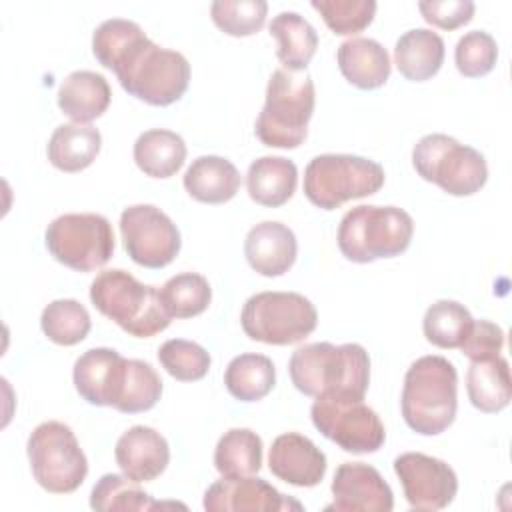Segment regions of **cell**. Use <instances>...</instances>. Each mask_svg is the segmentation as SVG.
Listing matches in <instances>:
<instances>
[{
	"label": "cell",
	"mask_w": 512,
	"mask_h": 512,
	"mask_svg": "<svg viewBox=\"0 0 512 512\" xmlns=\"http://www.w3.org/2000/svg\"><path fill=\"white\" fill-rule=\"evenodd\" d=\"M384 178V168L370 158L320 154L304 170V194L314 206L334 210L348 200L376 194Z\"/></svg>",
	"instance_id": "52a82bcc"
},
{
	"label": "cell",
	"mask_w": 512,
	"mask_h": 512,
	"mask_svg": "<svg viewBox=\"0 0 512 512\" xmlns=\"http://www.w3.org/2000/svg\"><path fill=\"white\" fill-rule=\"evenodd\" d=\"M108 80L92 70L70 72L58 88V108L78 124L100 118L110 106Z\"/></svg>",
	"instance_id": "44dd1931"
},
{
	"label": "cell",
	"mask_w": 512,
	"mask_h": 512,
	"mask_svg": "<svg viewBox=\"0 0 512 512\" xmlns=\"http://www.w3.org/2000/svg\"><path fill=\"white\" fill-rule=\"evenodd\" d=\"M412 164L420 178L452 196H470L488 180L484 156L448 134L422 136L412 150Z\"/></svg>",
	"instance_id": "ba28073f"
},
{
	"label": "cell",
	"mask_w": 512,
	"mask_h": 512,
	"mask_svg": "<svg viewBox=\"0 0 512 512\" xmlns=\"http://www.w3.org/2000/svg\"><path fill=\"white\" fill-rule=\"evenodd\" d=\"M298 242L294 232L274 220L252 226L244 240V256L252 270L262 276H282L296 262Z\"/></svg>",
	"instance_id": "d6986e66"
},
{
	"label": "cell",
	"mask_w": 512,
	"mask_h": 512,
	"mask_svg": "<svg viewBox=\"0 0 512 512\" xmlns=\"http://www.w3.org/2000/svg\"><path fill=\"white\" fill-rule=\"evenodd\" d=\"M102 146V136L98 128L90 124H60L46 146L48 160L54 168L62 172H80L88 168Z\"/></svg>",
	"instance_id": "d4e9b609"
},
{
	"label": "cell",
	"mask_w": 512,
	"mask_h": 512,
	"mask_svg": "<svg viewBox=\"0 0 512 512\" xmlns=\"http://www.w3.org/2000/svg\"><path fill=\"white\" fill-rule=\"evenodd\" d=\"M472 314L468 308L456 300H438L428 306L422 330L430 344L438 348H460L472 328Z\"/></svg>",
	"instance_id": "1f68e13d"
},
{
	"label": "cell",
	"mask_w": 512,
	"mask_h": 512,
	"mask_svg": "<svg viewBox=\"0 0 512 512\" xmlns=\"http://www.w3.org/2000/svg\"><path fill=\"white\" fill-rule=\"evenodd\" d=\"M240 322L248 338L288 346L314 332L318 312L314 304L298 292H258L244 302Z\"/></svg>",
	"instance_id": "9c48e42d"
},
{
	"label": "cell",
	"mask_w": 512,
	"mask_h": 512,
	"mask_svg": "<svg viewBox=\"0 0 512 512\" xmlns=\"http://www.w3.org/2000/svg\"><path fill=\"white\" fill-rule=\"evenodd\" d=\"M48 252L76 272L102 268L114 252V230L108 218L94 212L62 214L44 234Z\"/></svg>",
	"instance_id": "8fae6325"
},
{
	"label": "cell",
	"mask_w": 512,
	"mask_h": 512,
	"mask_svg": "<svg viewBox=\"0 0 512 512\" xmlns=\"http://www.w3.org/2000/svg\"><path fill=\"white\" fill-rule=\"evenodd\" d=\"M40 326L54 344L74 346L88 336L92 322L88 310L78 300L60 298L42 310Z\"/></svg>",
	"instance_id": "e575fe53"
},
{
	"label": "cell",
	"mask_w": 512,
	"mask_h": 512,
	"mask_svg": "<svg viewBox=\"0 0 512 512\" xmlns=\"http://www.w3.org/2000/svg\"><path fill=\"white\" fill-rule=\"evenodd\" d=\"M290 380L306 396L344 394L364 398L370 384V358L360 344L312 342L296 348L288 362Z\"/></svg>",
	"instance_id": "7a4b0ae2"
},
{
	"label": "cell",
	"mask_w": 512,
	"mask_h": 512,
	"mask_svg": "<svg viewBox=\"0 0 512 512\" xmlns=\"http://www.w3.org/2000/svg\"><path fill=\"white\" fill-rule=\"evenodd\" d=\"M278 40L276 56L288 70H304L318 48V34L314 26L298 12H280L268 26Z\"/></svg>",
	"instance_id": "83f0119b"
},
{
	"label": "cell",
	"mask_w": 512,
	"mask_h": 512,
	"mask_svg": "<svg viewBox=\"0 0 512 512\" xmlns=\"http://www.w3.org/2000/svg\"><path fill=\"white\" fill-rule=\"evenodd\" d=\"M186 192L204 204H224L232 200L240 188L236 166L222 156H198L184 172Z\"/></svg>",
	"instance_id": "7402d4cb"
},
{
	"label": "cell",
	"mask_w": 512,
	"mask_h": 512,
	"mask_svg": "<svg viewBox=\"0 0 512 512\" xmlns=\"http://www.w3.org/2000/svg\"><path fill=\"white\" fill-rule=\"evenodd\" d=\"M442 62L444 40L428 28H412L396 40L394 64L398 72L412 82L432 78L440 70Z\"/></svg>",
	"instance_id": "cb8c5ba5"
},
{
	"label": "cell",
	"mask_w": 512,
	"mask_h": 512,
	"mask_svg": "<svg viewBox=\"0 0 512 512\" xmlns=\"http://www.w3.org/2000/svg\"><path fill=\"white\" fill-rule=\"evenodd\" d=\"M214 466L224 478L254 476L262 468V440L250 428H230L214 450Z\"/></svg>",
	"instance_id": "4dcf8cb0"
},
{
	"label": "cell",
	"mask_w": 512,
	"mask_h": 512,
	"mask_svg": "<svg viewBox=\"0 0 512 512\" xmlns=\"http://www.w3.org/2000/svg\"><path fill=\"white\" fill-rule=\"evenodd\" d=\"M298 184L296 164L284 156H262L248 166L246 188L250 198L268 208L286 204Z\"/></svg>",
	"instance_id": "603a6c76"
},
{
	"label": "cell",
	"mask_w": 512,
	"mask_h": 512,
	"mask_svg": "<svg viewBox=\"0 0 512 512\" xmlns=\"http://www.w3.org/2000/svg\"><path fill=\"white\" fill-rule=\"evenodd\" d=\"M264 0H216L210 6L214 24L228 36H252L266 22Z\"/></svg>",
	"instance_id": "8d00e7d4"
},
{
	"label": "cell",
	"mask_w": 512,
	"mask_h": 512,
	"mask_svg": "<svg viewBox=\"0 0 512 512\" xmlns=\"http://www.w3.org/2000/svg\"><path fill=\"white\" fill-rule=\"evenodd\" d=\"M466 390L474 408L494 414L508 406L512 398V380L508 360L494 356L474 360L466 372Z\"/></svg>",
	"instance_id": "484cf974"
},
{
	"label": "cell",
	"mask_w": 512,
	"mask_h": 512,
	"mask_svg": "<svg viewBox=\"0 0 512 512\" xmlns=\"http://www.w3.org/2000/svg\"><path fill=\"white\" fill-rule=\"evenodd\" d=\"M312 8L334 34L342 36L362 32L376 14L374 0H312Z\"/></svg>",
	"instance_id": "74e56055"
},
{
	"label": "cell",
	"mask_w": 512,
	"mask_h": 512,
	"mask_svg": "<svg viewBox=\"0 0 512 512\" xmlns=\"http://www.w3.org/2000/svg\"><path fill=\"white\" fill-rule=\"evenodd\" d=\"M158 360L162 368L180 382H194L204 378L212 362L204 346L184 338L166 340L158 350Z\"/></svg>",
	"instance_id": "d590c367"
},
{
	"label": "cell",
	"mask_w": 512,
	"mask_h": 512,
	"mask_svg": "<svg viewBox=\"0 0 512 512\" xmlns=\"http://www.w3.org/2000/svg\"><path fill=\"white\" fill-rule=\"evenodd\" d=\"M114 456L122 474L136 482H152L166 470L170 448L160 432L138 424L118 438Z\"/></svg>",
	"instance_id": "ac0fdd59"
},
{
	"label": "cell",
	"mask_w": 512,
	"mask_h": 512,
	"mask_svg": "<svg viewBox=\"0 0 512 512\" xmlns=\"http://www.w3.org/2000/svg\"><path fill=\"white\" fill-rule=\"evenodd\" d=\"M342 76L360 90L380 88L390 76V56L374 38H348L336 52Z\"/></svg>",
	"instance_id": "ffe728a7"
},
{
	"label": "cell",
	"mask_w": 512,
	"mask_h": 512,
	"mask_svg": "<svg viewBox=\"0 0 512 512\" xmlns=\"http://www.w3.org/2000/svg\"><path fill=\"white\" fill-rule=\"evenodd\" d=\"M498 60V44L484 30L466 32L454 50V62L462 76L478 78L488 74Z\"/></svg>",
	"instance_id": "f35d334b"
},
{
	"label": "cell",
	"mask_w": 512,
	"mask_h": 512,
	"mask_svg": "<svg viewBox=\"0 0 512 512\" xmlns=\"http://www.w3.org/2000/svg\"><path fill=\"white\" fill-rule=\"evenodd\" d=\"M394 472L414 510H442L458 492L456 472L444 460L422 452L400 454L394 460Z\"/></svg>",
	"instance_id": "5bb4252c"
},
{
	"label": "cell",
	"mask_w": 512,
	"mask_h": 512,
	"mask_svg": "<svg viewBox=\"0 0 512 512\" xmlns=\"http://www.w3.org/2000/svg\"><path fill=\"white\" fill-rule=\"evenodd\" d=\"M332 504L326 510L338 512H390L394 494L380 472L364 462H344L332 480Z\"/></svg>",
	"instance_id": "9a60e30c"
},
{
	"label": "cell",
	"mask_w": 512,
	"mask_h": 512,
	"mask_svg": "<svg viewBox=\"0 0 512 512\" xmlns=\"http://www.w3.org/2000/svg\"><path fill=\"white\" fill-rule=\"evenodd\" d=\"M502 346H504V330L498 324L490 320H474L460 350L466 358L474 362V360H488V358L500 356Z\"/></svg>",
	"instance_id": "ab89813d"
},
{
	"label": "cell",
	"mask_w": 512,
	"mask_h": 512,
	"mask_svg": "<svg viewBox=\"0 0 512 512\" xmlns=\"http://www.w3.org/2000/svg\"><path fill=\"white\" fill-rule=\"evenodd\" d=\"M414 220L398 206L364 204L348 210L338 226L340 252L358 264L402 254L412 240Z\"/></svg>",
	"instance_id": "8992f818"
},
{
	"label": "cell",
	"mask_w": 512,
	"mask_h": 512,
	"mask_svg": "<svg viewBox=\"0 0 512 512\" xmlns=\"http://www.w3.org/2000/svg\"><path fill=\"white\" fill-rule=\"evenodd\" d=\"M140 482L128 478L126 474H104L92 488L90 508L98 512H114V510H154L162 504L152 500L148 492H144Z\"/></svg>",
	"instance_id": "d6a6232c"
},
{
	"label": "cell",
	"mask_w": 512,
	"mask_h": 512,
	"mask_svg": "<svg viewBox=\"0 0 512 512\" xmlns=\"http://www.w3.org/2000/svg\"><path fill=\"white\" fill-rule=\"evenodd\" d=\"M316 430L352 454H370L382 448L386 430L380 416L364 398L320 394L310 408Z\"/></svg>",
	"instance_id": "7c38bea8"
},
{
	"label": "cell",
	"mask_w": 512,
	"mask_h": 512,
	"mask_svg": "<svg viewBox=\"0 0 512 512\" xmlns=\"http://www.w3.org/2000/svg\"><path fill=\"white\" fill-rule=\"evenodd\" d=\"M160 300L170 318H192L208 308L212 288L202 274L182 272L164 282Z\"/></svg>",
	"instance_id": "836d02e7"
},
{
	"label": "cell",
	"mask_w": 512,
	"mask_h": 512,
	"mask_svg": "<svg viewBox=\"0 0 512 512\" xmlns=\"http://www.w3.org/2000/svg\"><path fill=\"white\" fill-rule=\"evenodd\" d=\"M204 508L208 512H280L302 510V504L280 494L262 478L222 476L204 492Z\"/></svg>",
	"instance_id": "2e32d148"
},
{
	"label": "cell",
	"mask_w": 512,
	"mask_h": 512,
	"mask_svg": "<svg viewBox=\"0 0 512 512\" xmlns=\"http://www.w3.org/2000/svg\"><path fill=\"white\" fill-rule=\"evenodd\" d=\"M326 454L306 436L286 432L274 438L268 452L270 472L292 486L310 488L322 482L326 474Z\"/></svg>",
	"instance_id": "e0dca14e"
},
{
	"label": "cell",
	"mask_w": 512,
	"mask_h": 512,
	"mask_svg": "<svg viewBox=\"0 0 512 512\" xmlns=\"http://www.w3.org/2000/svg\"><path fill=\"white\" fill-rule=\"evenodd\" d=\"M458 374L444 356H422L410 364L400 398L402 418L422 436L444 432L456 418Z\"/></svg>",
	"instance_id": "3957f363"
},
{
	"label": "cell",
	"mask_w": 512,
	"mask_h": 512,
	"mask_svg": "<svg viewBox=\"0 0 512 512\" xmlns=\"http://www.w3.org/2000/svg\"><path fill=\"white\" fill-rule=\"evenodd\" d=\"M120 360L122 356L114 348H90L74 362V386L88 404H110L112 378Z\"/></svg>",
	"instance_id": "f1b7e54d"
},
{
	"label": "cell",
	"mask_w": 512,
	"mask_h": 512,
	"mask_svg": "<svg viewBox=\"0 0 512 512\" xmlns=\"http://www.w3.org/2000/svg\"><path fill=\"white\" fill-rule=\"evenodd\" d=\"M418 10L422 12L424 20L444 28L454 30L462 24H468L474 14V2L470 0H424L418 2Z\"/></svg>",
	"instance_id": "60d3db41"
},
{
	"label": "cell",
	"mask_w": 512,
	"mask_h": 512,
	"mask_svg": "<svg viewBox=\"0 0 512 512\" xmlns=\"http://www.w3.org/2000/svg\"><path fill=\"white\" fill-rule=\"evenodd\" d=\"M90 300L100 314L134 338H152L172 320L164 310L160 290L120 268L104 270L92 280Z\"/></svg>",
	"instance_id": "5b68a950"
},
{
	"label": "cell",
	"mask_w": 512,
	"mask_h": 512,
	"mask_svg": "<svg viewBox=\"0 0 512 512\" xmlns=\"http://www.w3.org/2000/svg\"><path fill=\"white\" fill-rule=\"evenodd\" d=\"M314 104L316 92L308 72L274 70L254 126L258 140L270 148H298L306 140Z\"/></svg>",
	"instance_id": "277c9868"
},
{
	"label": "cell",
	"mask_w": 512,
	"mask_h": 512,
	"mask_svg": "<svg viewBox=\"0 0 512 512\" xmlns=\"http://www.w3.org/2000/svg\"><path fill=\"white\" fill-rule=\"evenodd\" d=\"M120 234L128 256L144 268H164L180 252V230L160 208L134 204L120 214Z\"/></svg>",
	"instance_id": "4fadbf2b"
},
{
	"label": "cell",
	"mask_w": 512,
	"mask_h": 512,
	"mask_svg": "<svg viewBox=\"0 0 512 512\" xmlns=\"http://www.w3.org/2000/svg\"><path fill=\"white\" fill-rule=\"evenodd\" d=\"M92 52L104 68L116 74L128 94L146 104L168 106L188 88L186 56L154 44L132 20H104L92 34Z\"/></svg>",
	"instance_id": "6da1fadb"
},
{
	"label": "cell",
	"mask_w": 512,
	"mask_h": 512,
	"mask_svg": "<svg viewBox=\"0 0 512 512\" xmlns=\"http://www.w3.org/2000/svg\"><path fill=\"white\" fill-rule=\"evenodd\" d=\"M26 452L34 480L52 494L74 492L88 474V460L64 422L38 424L28 436Z\"/></svg>",
	"instance_id": "30bf717a"
},
{
	"label": "cell",
	"mask_w": 512,
	"mask_h": 512,
	"mask_svg": "<svg viewBox=\"0 0 512 512\" xmlns=\"http://www.w3.org/2000/svg\"><path fill=\"white\" fill-rule=\"evenodd\" d=\"M226 390L242 402L262 400L276 384V368L264 354L234 356L224 372Z\"/></svg>",
	"instance_id": "f546056e"
},
{
	"label": "cell",
	"mask_w": 512,
	"mask_h": 512,
	"mask_svg": "<svg viewBox=\"0 0 512 512\" xmlns=\"http://www.w3.org/2000/svg\"><path fill=\"white\" fill-rule=\"evenodd\" d=\"M186 160V144L180 134L164 128L142 132L134 142L136 166L152 178L174 176Z\"/></svg>",
	"instance_id": "4316f807"
}]
</instances>
